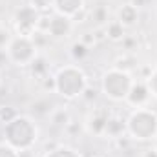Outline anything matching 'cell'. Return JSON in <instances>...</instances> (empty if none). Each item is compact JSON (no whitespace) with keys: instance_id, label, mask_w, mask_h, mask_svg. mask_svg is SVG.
<instances>
[{"instance_id":"6da1fadb","label":"cell","mask_w":157,"mask_h":157,"mask_svg":"<svg viewBox=\"0 0 157 157\" xmlns=\"http://www.w3.org/2000/svg\"><path fill=\"white\" fill-rule=\"evenodd\" d=\"M37 124L26 115H17L11 122L4 128V139L6 143L15 148L17 152L29 150L37 141Z\"/></svg>"},{"instance_id":"7a4b0ae2","label":"cell","mask_w":157,"mask_h":157,"mask_svg":"<svg viewBox=\"0 0 157 157\" xmlns=\"http://www.w3.org/2000/svg\"><path fill=\"white\" fill-rule=\"evenodd\" d=\"M88 86L86 73L77 66H64L55 75V91L64 99H77Z\"/></svg>"},{"instance_id":"3957f363","label":"cell","mask_w":157,"mask_h":157,"mask_svg":"<svg viewBox=\"0 0 157 157\" xmlns=\"http://www.w3.org/2000/svg\"><path fill=\"white\" fill-rule=\"evenodd\" d=\"M126 130L133 139L139 141L154 139L157 133V113L152 110L137 108L126 121Z\"/></svg>"},{"instance_id":"277c9868","label":"cell","mask_w":157,"mask_h":157,"mask_svg":"<svg viewBox=\"0 0 157 157\" xmlns=\"http://www.w3.org/2000/svg\"><path fill=\"white\" fill-rule=\"evenodd\" d=\"M132 84L133 80L130 77V73L115 70V68L102 75V91L112 101H126Z\"/></svg>"},{"instance_id":"5b68a950","label":"cell","mask_w":157,"mask_h":157,"mask_svg":"<svg viewBox=\"0 0 157 157\" xmlns=\"http://www.w3.org/2000/svg\"><path fill=\"white\" fill-rule=\"evenodd\" d=\"M35 44L31 37H22V35H17L9 40L6 51L9 55V60H13L15 64L18 66H29L31 60L37 57V51H35Z\"/></svg>"},{"instance_id":"8992f818","label":"cell","mask_w":157,"mask_h":157,"mask_svg":"<svg viewBox=\"0 0 157 157\" xmlns=\"http://www.w3.org/2000/svg\"><path fill=\"white\" fill-rule=\"evenodd\" d=\"M39 18H40V13L35 11L31 6L18 7L15 11V17H13V24H15L17 33L22 35V37H31L37 31Z\"/></svg>"},{"instance_id":"52a82bcc","label":"cell","mask_w":157,"mask_h":157,"mask_svg":"<svg viewBox=\"0 0 157 157\" xmlns=\"http://www.w3.org/2000/svg\"><path fill=\"white\" fill-rule=\"evenodd\" d=\"M108 117H110L108 108H102V106L95 108V110L90 113V117H88V130H90L91 133H95V135H104Z\"/></svg>"},{"instance_id":"ba28073f","label":"cell","mask_w":157,"mask_h":157,"mask_svg":"<svg viewBox=\"0 0 157 157\" xmlns=\"http://www.w3.org/2000/svg\"><path fill=\"white\" fill-rule=\"evenodd\" d=\"M71 31V18L70 17H64L60 13L53 15L49 18V29H48V35H51L53 39H62V37H68Z\"/></svg>"},{"instance_id":"9c48e42d","label":"cell","mask_w":157,"mask_h":157,"mask_svg":"<svg viewBox=\"0 0 157 157\" xmlns=\"http://www.w3.org/2000/svg\"><path fill=\"white\" fill-rule=\"evenodd\" d=\"M148 99H150V90H148L146 82H143V80L133 82V84H132V88H130V91H128L126 101H128L132 106L141 108V106H143Z\"/></svg>"},{"instance_id":"30bf717a","label":"cell","mask_w":157,"mask_h":157,"mask_svg":"<svg viewBox=\"0 0 157 157\" xmlns=\"http://www.w3.org/2000/svg\"><path fill=\"white\" fill-rule=\"evenodd\" d=\"M53 6H55L57 13L71 18L75 13L84 9V0H53Z\"/></svg>"},{"instance_id":"8fae6325","label":"cell","mask_w":157,"mask_h":157,"mask_svg":"<svg viewBox=\"0 0 157 157\" xmlns=\"http://www.w3.org/2000/svg\"><path fill=\"white\" fill-rule=\"evenodd\" d=\"M137 17H139V11L133 4H124L121 9H119V22L126 28V26H133L137 22Z\"/></svg>"},{"instance_id":"7c38bea8","label":"cell","mask_w":157,"mask_h":157,"mask_svg":"<svg viewBox=\"0 0 157 157\" xmlns=\"http://www.w3.org/2000/svg\"><path fill=\"white\" fill-rule=\"evenodd\" d=\"M124 130H126V121L117 117V115H110V117H108V122H106V132H104V135H110V137L113 139V137L122 135Z\"/></svg>"},{"instance_id":"4fadbf2b","label":"cell","mask_w":157,"mask_h":157,"mask_svg":"<svg viewBox=\"0 0 157 157\" xmlns=\"http://www.w3.org/2000/svg\"><path fill=\"white\" fill-rule=\"evenodd\" d=\"M29 70H31V75L37 78L39 82L49 75V66H48V62H46L44 57H35L31 60V64H29Z\"/></svg>"},{"instance_id":"5bb4252c","label":"cell","mask_w":157,"mask_h":157,"mask_svg":"<svg viewBox=\"0 0 157 157\" xmlns=\"http://www.w3.org/2000/svg\"><path fill=\"white\" fill-rule=\"evenodd\" d=\"M106 29V37L112 40V42H122V39L126 37L124 35V26L119 22V20H112L104 26Z\"/></svg>"},{"instance_id":"9a60e30c","label":"cell","mask_w":157,"mask_h":157,"mask_svg":"<svg viewBox=\"0 0 157 157\" xmlns=\"http://www.w3.org/2000/svg\"><path fill=\"white\" fill-rule=\"evenodd\" d=\"M139 64H137V59L133 57V55H130V53H126V55H122V57H119L117 60H115V70H121V71H126V73H130L132 70H135Z\"/></svg>"},{"instance_id":"2e32d148","label":"cell","mask_w":157,"mask_h":157,"mask_svg":"<svg viewBox=\"0 0 157 157\" xmlns=\"http://www.w3.org/2000/svg\"><path fill=\"white\" fill-rule=\"evenodd\" d=\"M46 157H80L75 152V150H71V148H68V146H57L55 150H51V152H48Z\"/></svg>"},{"instance_id":"e0dca14e","label":"cell","mask_w":157,"mask_h":157,"mask_svg":"<svg viewBox=\"0 0 157 157\" xmlns=\"http://www.w3.org/2000/svg\"><path fill=\"white\" fill-rule=\"evenodd\" d=\"M51 121H53V124H57V126H66L71 119H70V113H68L66 110H57V112H53Z\"/></svg>"},{"instance_id":"ac0fdd59","label":"cell","mask_w":157,"mask_h":157,"mask_svg":"<svg viewBox=\"0 0 157 157\" xmlns=\"http://www.w3.org/2000/svg\"><path fill=\"white\" fill-rule=\"evenodd\" d=\"M17 115L18 113H17L15 108H11V106H0V122L7 124V122H11L13 119L17 117Z\"/></svg>"},{"instance_id":"d6986e66","label":"cell","mask_w":157,"mask_h":157,"mask_svg":"<svg viewBox=\"0 0 157 157\" xmlns=\"http://www.w3.org/2000/svg\"><path fill=\"white\" fill-rule=\"evenodd\" d=\"M35 11H39L40 15H44L46 11H49L51 7H53V0H31V4H29Z\"/></svg>"},{"instance_id":"ffe728a7","label":"cell","mask_w":157,"mask_h":157,"mask_svg":"<svg viewBox=\"0 0 157 157\" xmlns=\"http://www.w3.org/2000/svg\"><path fill=\"white\" fill-rule=\"evenodd\" d=\"M88 51H90V48H86L82 42H75V44L71 46V55H73V59H77V60L84 59V57L88 55Z\"/></svg>"},{"instance_id":"44dd1931","label":"cell","mask_w":157,"mask_h":157,"mask_svg":"<svg viewBox=\"0 0 157 157\" xmlns=\"http://www.w3.org/2000/svg\"><path fill=\"white\" fill-rule=\"evenodd\" d=\"M91 17H93V20L97 22V24H104L106 20H108V11H106V7H102V6H99L97 9H93V13H91Z\"/></svg>"},{"instance_id":"7402d4cb","label":"cell","mask_w":157,"mask_h":157,"mask_svg":"<svg viewBox=\"0 0 157 157\" xmlns=\"http://www.w3.org/2000/svg\"><path fill=\"white\" fill-rule=\"evenodd\" d=\"M64 132H66L70 137H77L78 133L82 132V124H80V122H75V121H70V122L64 126Z\"/></svg>"},{"instance_id":"603a6c76","label":"cell","mask_w":157,"mask_h":157,"mask_svg":"<svg viewBox=\"0 0 157 157\" xmlns=\"http://www.w3.org/2000/svg\"><path fill=\"white\" fill-rule=\"evenodd\" d=\"M146 86H148L150 93H152V95H155V97H157V70H152L150 77L146 78Z\"/></svg>"},{"instance_id":"cb8c5ba5","label":"cell","mask_w":157,"mask_h":157,"mask_svg":"<svg viewBox=\"0 0 157 157\" xmlns=\"http://www.w3.org/2000/svg\"><path fill=\"white\" fill-rule=\"evenodd\" d=\"M80 97H82L84 101L91 102V101H95V99H97V90H95L93 86H90V84H88V86L84 88V91H82V95H80Z\"/></svg>"},{"instance_id":"d4e9b609","label":"cell","mask_w":157,"mask_h":157,"mask_svg":"<svg viewBox=\"0 0 157 157\" xmlns=\"http://www.w3.org/2000/svg\"><path fill=\"white\" fill-rule=\"evenodd\" d=\"M0 157H18V152L15 148H11L7 143L0 144Z\"/></svg>"},{"instance_id":"484cf974","label":"cell","mask_w":157,"mask_h":157,"mask_svg":"<svg viewBox=\"0 0 157 157\" xmlns=\"http://www.w3.org/2000/svg\"><path fill=\"white\" fill-rule=\"evenodd\" d=\"M40 84H42V88H44V90H48V91H55V77L48 75L46 78H42V80H40Z\"/></svg>"},{"instance_id":"4316f807","label":"cell","mask_w":157,"mask_h":157,"mask_svg":"<svg viewBox=\"0 0 157 157\" xmlns=\"http://www.w3.org/2000/svg\"><path fill=\"white\" fill-rule=\"evenodd\" d=\"M9 40H11V37H9V33H7V29H6V28H0V49H4V48L9 44Z\"/></svg>"},{"instance_id":"83f0119b","label":"cell","mask_w":157,"mask_h":157,"mask_svg":"<svg viewBox=\"0 0 157 157\" xmlns=\"http://www.w3.org/2000/svg\"><path fill=\"white\" fill-rule=\"evenodd\" d=\"M80 42H82L86 48H91V46L97 44V42H95V37H93V33H84V35L80 37Z\"/></svg>"},{"instance_id":"f1b7e54d","label":"cell","mask_w":157,"mask_h":157,"mask_svg":"<svg viewBox=\"0 0 157 157\" xmlns=\"http://www.w3.org/2000/svg\"><path fill=\"white\" fill-rule=\"evenodd\" d=\"M93 37H95V42H102L104 39H108V37H106V29H104V26L97 28V29L93 31Z\"/></svg>"},{"instance_id":"f546056e","label":"cell","mask_w":157,"mask_h":157,"mask_svg":"<svg viewBox=\"0 0 157 157\" xmlns=\"http://www.w3.org/2000/svg\"><path fill=\"white\" fill-rule=\"evenodd\" d=\"M88 18V9L84 7V9H80L78 13H75L73 17H71V20H75V22H84Z\"/></svg>"},{"instance_id":"4dcf8cb0","label":"cell","mask_w":157,"mask_h":157,"mask_svg":"<svg viewBox=\"0 0 157 157\" xmlns=\"http://www.w3.org/2000/svg\"><path fill=\"white\" fill-rule=\"evenodd\" d=\"M133 44H137V40L132 39V37H124V39H122V46H124L126 49H132V46H133Z\"/></svg>"},{"instance_id":"1f68e13d","label":"cell","mask_w":157,"mask_h":157,"mask_svg":"<svg viewBox=\"0 0 157 157\" xmlns=\"http://www.w3.org/2000/svg\"><path fill=\"white\" fill-rule=\"evenodd\" d=\"M7 60H9V55H7V51H6V49H0V66H4Z\"/></svg>"},{"instance_id":"d6a6232c","label":"cell","mask_w":157,"mask_h":157,"mask_svg":"<svg viewBox=\"0 0 157 157\" xmlns=\"http://www.w3.org/2000/svg\"><path fill=\"white\" fill-rule=\"evenodd\" d=\"M143 157H157L155 148H154V150H144V154H143Z\"/></svg>"},{"instance_id":"836d02e7","label":"cell","mask_w":157,"mask_h":157,"mask_svg":"<svg viewBox=\"0 0 157 157\" xmlns=\"http://www.w3.org/2000/svg\"><path fill=\"white\" fill-rule=\"evenodd\" d=\"M155 152H157V137H155Z\"/></svg>"},{"instance_id":"e575fe53","label":"cell","mask_w":157,"mask_h":157,"mask_svg":"<svg viewBox=\"0 0 157 157\" xmlns=\"http://www.w3.org/2000/svg\"><path fill=\"white\" fill-rule=\"evenodd\" d=\"M91 157H102V155H91Z\"/></svg>"}]
</instances>
